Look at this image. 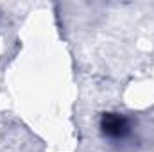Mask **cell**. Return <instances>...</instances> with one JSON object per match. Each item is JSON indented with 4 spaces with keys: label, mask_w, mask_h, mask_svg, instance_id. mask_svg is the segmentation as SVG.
<instances>
[{
    "label": "cell",
    "mask_w": 154,
    "mask_h": 152,
    "mask_svg": "<svg viewBox=\"0 0 154 152\" xmlns=\"http://www.w3.org/2000/svg\"><path fill=\"white\" fill-rule=\"evenodd\" d=\"M100 129L109 138H122L129 132V122L118 113H104L100 118Z\"/></svg>",
    "instance_id": "obj_1"
}]
</instances>
